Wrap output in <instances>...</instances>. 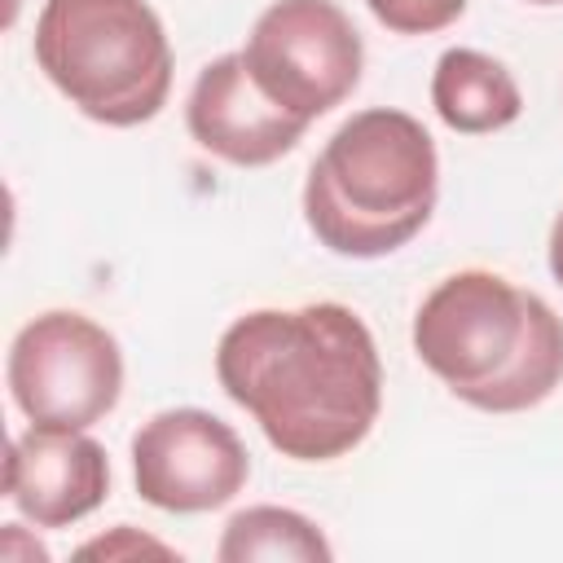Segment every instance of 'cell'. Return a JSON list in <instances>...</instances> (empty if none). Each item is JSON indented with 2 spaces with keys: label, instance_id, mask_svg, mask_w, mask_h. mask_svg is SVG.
<instances>
[{
  "label": "cell",
  "instance_id": "cell-1",
  "mask_svg": "<svg viewBox=\"0 0 563 563\" xmlns=\"http://www.w3.org/2000/svg\"><path fill=\"white\" fill-rule=\"evenodd\" d=\"M216 374L268 444L295 462L352 453L383 409V365L369 325L343 303L238 317L216 347Z\"/></svg>",
  "mask_w": 563,
  "mask_h": 563
},
{
  "label": "cell",
  "instance_id": "cell-2",
  "mask_svg": "<svg viewBox=\"0 0 563 563\" xmlns=\"http://www.w3.org/2000/svg\"><path fill=\"white\" fill-rule=\"evenodd\" d=\"M418 361L484 413H523L563 383V317L497 273L444 277L413 317Z\"/></svg>",
  "mask_w": 563,
  "mask_h": 563
},
{
  "label": "cell",
  "instance_id": "cell-3",
  "mask_svg": "<svg viewBox=\"0 0 563 563\" xmlns=\"http://www.w3.org/2000/svg\"><path fill=\"white\" fill-rule=\"evenodd\" d=\"M440 158L427 128L405 110L352 114L317 154L303 185V220L317 242L347 260L400 251L435 211Z\"/></svg>",
  "mask_w": 563,
  "mask_h": 563
},
{
  "label": "cell",
  "instance_id": "cell-4",
  "mask_svg": "<svg viewBox=\"0 0 563 563\" xmlns=\"http://www.w3.org/2000/svg\"><path fill=\"white\" fill-rule=\"evenodd\" d=\"M35 62L106 128L150 123L172 92V44L145 0H44Z\"/></svg>",
  "mask_w": 563,
  "mask_h": 563
},
{
  "label": "cell",
  "instance_id": "cell-5",
  "mask_svg": "<svg viewBox=\"0 0 563 563\" xmlns=\"http://www.w3.org/2000/svg\"><path fill=\"white\" fill-rule=\"evenodd\" d=\"M9 391L31 427L84 431L119 405L123 352L92 317L44 312L9 347Z\"/></svg>",
  "mask_w": 563,
  "mask_h": 563
},
{
  "label": "cell",
  "instance_id": "cell-6",
  "mask_svg": "<svg viewBox=\"0 0 563 563\" xmlns=\"http://www.w3.org/2000/svg\"><path fill=\"white\" fill-rule=\"evenodd\" d=\"M255 84L290 114L317 119L361 84V35L334 0H273L242 48Z\"/></svg>",
  "mask_w": 563,
  "mask_h": 563
},
{
  "label": "cell",
  "instance_id": "cell-7",
  "mask_svg": "<svg viewBox=\"0 0 563 563\" xmlns=\"http://www.w3.org/2000/svg\"><path fill=\"white\" fill-rule=\"evenodd\" d=\"M251 475V457L229 422L207 409L154 413L132 435L136 493L172 515H198L233 501Z\"/></svg>",
  "mask_w": 563,
  "mask_h": 563
},
{
  "label": "cell",
  "instance_id": "cell-8",
  "mask_svg": "<svg viewBox=\"0 0 563 563\" xmlns=\"http://www.w3.org/2000/svg\"><path fill=\"white\" fill-rule=\"evenodd\" d=\"M185 123L207 154L233 167H268L282 154H290L308 132V119L282 110L255 84L242 53H224L198 70Z\"/></svg>",
  "mask_w": 563,
  "mask_h": 563
},
{
  "label": "cell",
  "instance_id": "cell-9",
  "mask_svg": "<svg viewBox=\"0 0 563 563\" xmlns=\"http://www.w3.org/2000/svg\"><path fill=\"white\" fill-rule=\"evenodd\" d=\"M4 493L35 528H66L106 501V449L84 431L31 427L9 444Z\"/></svg>",
  "mask_w": 563,
  "mask_h": 563
},
{
  "label": "cell",
  "instance_id": "cell-10",
  "mask_svg": "<svg viewBox=\"0 0 563 563\" xmlns=\"http://www.w3.org/2000/svg\"><path fill=\"white\" fill-rule=\"evenodd\" d=\"M431 106L453 132L484 136L519 119L523 92L497 57L479 48H449L431 75Z\"/></svg>",
  "mask_w": 563,
  "mask_h": 563
},
{
  "label": "cell",
  "instance_id": "cell-11",
  "mask_svg": "<svg viewBox=\"0 0 563 563\" xmlns=\"http://www.w3.org/2000/svg\"><path fill=\"white\" fill-rule=\"evenodd\" d=\"M334 550L317 532L312 519L282 510V506H251L238 510L224 528L220 559L224 563H251V559H295V563H325Z\"/></svg>",
  "mask_w": 563,
  "mask_h": 563
},
{
  "label": "cell",
  "instance_id": "cell-12",
  "mask_svg": "<svg viewBox=\"0 0 563 563\" xmlns=\"http://www.w3.org/2000/svg\"><path fill=\"white\" fill-rule=\"evenodd\" d=\"M369 13L396 35H431L462 18L466 0H365Z\"/></svg>",
  "mask_w": 563,
  "mask_h": 563
},
{
  "label": "cell",
  "instance_id": "cell-13",
  "mask_svg": "<svg viewBox=\"0 0 563 563\" xmlns=\"http://www.w3.org/2000/svg\"><path fill=\"white\" fill-rule=\"evenodd\" d=\"M141 550H154V554H167V545H158V541H150V537H136L128 523L114 532V537H101V541H92V545H84L79 554L84 559H92V554H106V559H114V554H141Z\"/></svg>",
  "mask_w": 563,
  "mask_h": 563
},
{
  "label": "cell",
  "instance_id": "cell-14",
  "mask_svg": "<svg viewBox=\"0 0 563 563\" xmlns=\"http://www.w3.org/2000/svg\"><path fill=\"white\" fill-rule=\"evenodd\" d=\"M550 273L563 286V211L554 216V229H550Z\"/></svg>",
  "mask_w": 563,
  "mask_h": 563
},
{
  "label": "cell",
  "instance_id": "cell-15",
  "mask_svg": "<svg viewBox=\"0 0 563 563\" xmlns=\"http://www.w3.org/2000/svg\"><path fill=\"white\" fill-rule=\"evenodd\" d=\"M528 4H563V0H528Z\"/></svg>",
  "mask_w": 563,
  "mask_h": 563
}]
</instances>
